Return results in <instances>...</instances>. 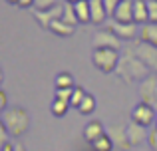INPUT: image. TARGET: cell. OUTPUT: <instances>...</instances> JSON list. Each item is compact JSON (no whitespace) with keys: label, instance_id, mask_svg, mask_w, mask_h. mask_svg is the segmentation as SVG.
<instances>
[{"label":"cell","instance_id":"cell-1","mask_svg":"<svg viewBox=\"0 0 157 151\" xmlns=\"http://www.w3.org/2000/svg\"><path fill=\"white\" fill-rule=\"evenodd\" d=\"M149 74H151V70L137 58V54H135V52L131 50V46L127 44L123 54H121V58H119L115 76L121 81H125V84H133V81H139V84H141Z\"/></svg>","mask_w":157,"mask_h":151},{"label":"cell","instance_id":"cell-2","mask_svg":"<svg viewBox=\"0 0 157 151\" xmlns=\"http://www.w3.org/2000/svg\"><path fill=\"white\" fill-rule=\"evenodd\" d=\"M0 121L6 125L10 135H14V137L24 135V133L28 131V127H30V115H28V111L24 108H20V105H12V108L4 109Z\"/></svg>","mask_w":157,"mask_h":151},{"label":"cell","instance_id":"cell-3","mask_svg":"<svg viewBox=\"0 0 157 151\" xmlns=\"http://www.w3.org/2000/svg\"><path fill=\"white\" fill-rule=\"evenodd\" d=\"M119 54L117 50H105V48H100V50H92V64L101 72V74H111L117 70L119 64Z\"/></svg>","mask_w":157,"mask_h":151},{"label":"cell","instance_id":"cell-4","mask_svg":"<svg viewBox=\"0 0 157 151\" xmlns=\"http://www.w3.org/2000/svg\"><path fill=\"white\" fill-rule=\"evenodd\" d=\"M129 46H131V50L137 54V58L151 70V74H157V48L151 46V44H147V42H143V40L129 42Z\"/></svg>","mask_w":157,"mask_h":151},{"label":"cell","instance_id":"cell-5","mask_svg":"<svg viewBox=\"0 0 157 151\" xmlns=\"http://www.w3.org/2000/svg\"><path fill=\"white\" fill-rule=\"evenodd\" d=\"M94 50H100V48H105V50H121L123 42L109 30V28H104V30H98L94 34Z\"/></svg>","mask_w":157,"mask_h":151},{"label":"cell","instance_id":"cell-6","mask_svg":"<svg viewBox=\"0 0 157 151\" xmlns=\"http://www.w3.org/2000/svg\"><path fill=\"white\" fill-rule=\"evenodd\" d=\"M155 119H157V111L153 105L149 104H143L139 101L133 109H131V121L143 125V127H149V125H155Z\"/></svg>","mask_w":157,"mask_h":151},{"label":"cell","instance_id":"cell-7","mask_svg":"<svg viewBox=\"0 0 157 151\" xmlns=\"http://www.w3.org/2000/svg\"><path fill=\"white\" fill-rule=\"evenodd\" d=\"M139 97L143 104H149L157 109V74H149L139 84Z\"/></svg>","mask_w":157,"mask_h":151},{"label":"cell","instance_id":"cell-8","mask_svg":"<svg viewBox=\"0 0 157 151\" xmlns=\"http://www.w3.org/2000/svg\"><path fill=\"white\" fill-rule=\"evenodd\" d=\"M109 28L111 32H113L115 36H117L121 42H135V38L139 36V26L137 24H121V22H115V20H111L109 22Z\"/></svg>","mask_w":157,"mask_h":151},{"label":"cell","instance_id":"cell-9","mask_svg":"<svg viewBox=\"0 0 157 151\" xmlns=\"http://www.w3.org/2000/svg\"><path fill=\"white\" fill-rule=\"evenodd\" d=\"M62 16H64V4H58V6L50 8V10H34L36 22H38L42 28H48V30H50L52 22L62 20Z\"/></svg>","mask_w":157,"mask_h":151},{"label":"cell","instance_id":"cell-10","mask_svg":"<svg viewBox=\"0 0 157 151\" xmlns=\"http://www.w3.org/2000/svg\"><path fill=\"white\" fill-rule=\"evenodd\" d=\"M107 133H109L113 145L119 151H127V149L131 147V145H129V139H127V125L115 123V125H111V127H109V131H107Z\"/></svg>","mask_w":157,"mask_h":151},{"label":"cell","instance_id":"cell-11","mask_svg":"<svg viewBox=\"0 0 157 151\" xmlns=\"http://www.w3.org/2000/svg\"><path fill=\"white\" fill-rule=\"evenodd\" d=\"M147 137H149L147 127L135 123V121H129V123H127V139H129V145H131V147L141 145L143 141H147Z\"/></svg>","mask_w":157,"mask_h":151},{"label":"cell","instance_id":"cell-12","mask_svg":"<svg viewBox=\"0 0 157 151\" xmlns=\"http://www.w3.org/2000/svg\"><path fill=\"white\" fill-rule=\"evenodd\" d=\"M113 20L121 24H135L133 22V0H121L113 14Z\"/></svg>","mask_w":157,"mask_h":151},{"label":"cell","instance_id":"cell-13","mask_svg":"<svg viewBox=\"0 0 157 151\" xmlns=\"http://www.w3.org/2000/svg\"><path fill=\"white\" fill-rule=\"evenodd\" d=\"M101 135H105V129H104V123L98 119L90 121V123H86L84 127V139L88 141V143H94V141H98Z\"/></svg>","mask_w":157,"mask_h":151},{"label":"cell","instance_id":"cell-14","mask_svg":"<svg viewBox=\"0 0 157 151\" xmlns=\"http://www.w3.org/2000/svg\"><path fill=\"white\" fill-rule=\"evenodd\" d=\"M133 22L137 24H149V8L147 0H133Z\"/></svg>","mask_w":157,"mask_h":151},{"label":"cell","instance_id":"cell-15","mask_svg":"<svg viewBox=\"0 0 157 151\" xmlns=\"http://www.w3.org/2000/svg\"><path fill=\"white\" fill-rule=\"evenodd\" d=\"M90 14H92L94 24H104L109 18L105 6H104V0H90Z\"/></svg>","mask_w":157,"mask_h":151},{"label":"cell","instance_id":"cell-16","mask_svg":"<svg viewBox=\"0 0 157 151\" xmlns=\"http://www.w3.org/2000/svg\"><path fill=\"white\" fill-rule=\"evenodd\" d=\"M139 40H143V42L151 44V46L157 48V24H143L141 28H139Z\"/></svg>","mask_w":157,"mask_h":151},{"label":"cell","instance_id":"cell-17","mask_svg":"<svg viewBox=\"0 0 157 151\" xmlns=\"http://www.w3.org/2000/svg\"><path fill=\"white\" fill-rule=\"evenodd\" d=\"M50 32H54V34L60 36V38H70V36L76 32V26H70V24H66L64 20H56V22H52Z\"/></svg>","mask_w":157,"mask_h":151},{"label":"cell","instance_id":"cell-18","mask_svg":"<svg viewBox=\"0 0 157 151\" xmlns=\"http://www.w3.org/2000/svg\"><path fill=\"white\" fill-rule=\"evenodd\" d=\"M76 8V16L80 20V24H88L92 22V14H90V0H80V2L74 4Z\"/></svg>","mask_w":157,"mask_h":151},{"label":"cell","instance_id":"cell-19","mask_svg":"<svg viewBox=\"0 0 157 151\" xmlns=\"http://www.w3.org/2000/svg\"><path fill=\"white\" fill-rule=\"evenodd\" d=\"M56 84V89H70V88H76V81H74V76L70 72H60L54 80Z\"/></svg>","mask_w":157,"mask_h":151},{"label":"cell","instance_id":"cell-20","mask_svg":"<svg viewBox=\"0 0 157 151\" xmlns=\"http://www.w3.org/2000/svg\"><path fill=\"white\" fill-rule=\"evenodd\" d=\"M96 108H98V101H96V97H94L92 93H88V96H86V100L82 101V105L78 108V111H80L82 115H92V113L96 111Z\"/></svg>","mask_w":157,"mask_h":151},{"label":"cell","instance_id":"cell-21","mask_svg":"<svg viewBox=\"0 0 157 151\" xmlns=\"http://www.w3.org/2000/svg\"><path fill=\"white\" fill-rule=\"evenodd\" d=\"M62 20H64L66 24H70V26H78V24H80V20H78V16H76L74 4L64 2V16H62Z\"/></svg>","mask_w":157,"mask_h":151},{"label":"cell","instance_id":"cell-22","mask_svg":"<svg viewBox=\"0 0 157 151\" xmlns=\"http://www.w3.org/2000/svg\"><path fill=\"white\" fill-rule=\"evenodd\" d=\"M72 108V105L68 104V101H62V100H54L52 105H50V111L54 117H64L66 113H68V109Z\"/></svg>","mask_w":157,"mask_h":151},{"label":"cell","instance_id":"cell-23","mask_svg":"<svg viewBox=\"0 0 157 151\" xmlns=\"http://www.w3.org/2000/svg\"><path fill=\"white\" fill-rule=\"evenodd\" d=\"M113 147H115V145H113V141H111L109 133L101 135L98 141H94V143H92V149H94V151H111Z\"/></svg>","mask_w":157,"mask_h":151},{"label":"cell","instance_id":"cell-24","mask_svg":"<svg viewBox=\"0 0 157 151\" xmlns=\"http://www.w3.org/2000/svg\"><path fill=\"white\" fill-rule=\"evenodd\" d=\"M86 96H88V93H86V89L82 88V85H76V88H74V93H72V100H70V105L78 109L82 105V101L86 100Z\"/></svg>","mask_w":157,"mask_h":151},{"label":"cell","instance_id":"cell-25","mask_svg":"<svg viewBox=\"0 0 157 151\" xmlns=\"http://www.w3.org/2000/svg\"><path fill=\"white\" fill-rule=\"evenodd\" d=\"M58 6V0H34V10H50Z\"/></svg>","mask_w":157,"mask_h":151},{"label":"cell","instance_id":"cell-26","mask_svg":"<svg viewBox=\"0 0 157 151\" xmlns=\"http://www.w3.org/2000/svg\"><path fill=\"white\" fill-rule=\"evenodd\" d=\"M72 93H74V88H70V89H56V92H54V100H62V101H68L70 104Z\"/></svg>","mask_w":157,"mask_h":151},{"label":"cell","instance_id":"cell-27","mask_svg":"<svg viewBox=\"0 0 157 151\" xmlns=\"http://www.w3.org/2000/svg\"><path fill=\"white\" fill-rule=\"evenodd\" d=\"M119 2H121V0H104V6H105L107 16H109V18H113V14H115V10H117Z\"/></svg>","mask_w":157,"mask_h":151},{"label":"cell","instance_id":"cell-28","mask_svg":"<svg viewBox=\"0 0 157 151\" xmlns=\"http://www.w3.org/2000/svg\"><path fill=\"white\" fill-rule=\"evenodd\" d=\"M147 8H149V22L157 24V0H147Z\"/></svg>","mask_w":157,"mask_h":151},{"label":"cell","instance_id":"cell-29","mask_svg":"<svg viewBox=\"0 0 157 151\" xmlns=\"http://www.w3.org/2000/svg\"><path fill=\"white\" fill-rule=\"evenodd\" d=\"M8 137H10V131H8L6 125L0 121V147H2V145H6V143H10V141H8Z\"/></svg>","mask_w":157,"mask_h":151},{"label":"cell","instance_id":"cell-30","mask_svg":"<svg viewBox=\"0 0 157 151\" xmlns=\"http://www.w3.org/2000/svg\"><path fill=\"white\" fill-rule=\"evenodd\" d=\"M147 145L151 147V151H157V129H155V127L149 131V137H147Z\"/></svg>","mask_w":157,"mask_h":151},{"label":"cell","instance_id":"cell-31","mask_svg":"<svg viewBox=\"0 0 157 151\" xmlns=\"http://www.w3.org/2000/svg\"><path fill=\"white\" fill-rule=\"evenodd\" d=\"M0 109H8V97H6V92L4 89H0Z\"/></svg>","mask_w":157,"mask_h":151},{"label":"cell","instance_id":"cell-32","mask_svg":"<svg viewBox=\"0 0 157 151\" xmlns=\"http://www.w3.org/2000/svg\"><path fill=\"white\" fill-rule=\"evenodd\" d=\"M18 8H34V0H20Z\"/></svg>","mask_w":157,"mask_h":151},{"label":"cell","instance_id":"cell-33","mask_svg":"<svg viewBox=\"0 0 157 151\" xmlns=\"http://www.w3.org/2000/svg\"><path fill=\"white\" fill-rule=\"evenodd\" d=\"M0 151H14V143H6L0 147Z\"/></svg>","mask_w":157,"mask_h":151},{"label":"cell","instance_id":"cell-34","mask_svg":"<svg viewBox=\"0 0 157 151\" xmlns=\"http://www.w3.org/2000/svg\"><path fill=\"white\" fill-rule=\"evenodd\" d=\"M14 151H26V147L22 143H14Z\"/></svg>","mask_w":157,"mask_h":151},{"label":"cell","instance_id":"cell-35","mask_svg":"<svg viewBox=\"0 0 157 151\" xmlns=\"http://www.w3.org/2000/svg\"><path fill=\"white\" fill-rule=\"evenodd\" d=\"M6 2H8V4H14V6H18V2H20V0H6Z\"/></svg>","mask_w":157,"mask_h":151},{"label":"cell","instance_id":"cell-36","mask_svg":"<svg viewBox=\"0 0 157 151\" xmlns=\"http://www.w3.org/2000/svg\"><path fill=\"white\" fill-rule=\"evenodd\" d=\"M64 2H70V4H76V2H80V0H64Z\"/></svg>","mask_w":157,"mask_h":151},{"label":"cell","instance_id":"cell-37","mask_svg":"<svg viewBox=\"0 0 157 151\" xmlns=\"http://www.w3.org/2000/svg\"><path fill=\"white\" fill-rule=\"evenodd\" d=\"M153 127H155V129H157V119H155V125H153Z\"/></svg>","mask_w":157,"mask_h":151}]
</instances>
